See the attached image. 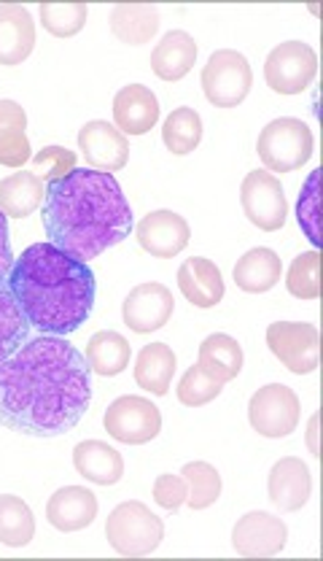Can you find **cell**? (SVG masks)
Masks as SVG:
<instances>
[{
    "label": "cell",
    "instance_id": "8fae6325",
    "mask_svg": "<svg viewBox=\"0 0 323 561\" xmlns=\"http://www.w3.org/2000/svg\"><path fill=\"white\" fill-rule=\"evenodd\" d=\"M240 206L245 219L264 232H275L289 219L284 186L267 171H251L240 186Z\"/></svg>",
    "mask_w": 323,
    "mask_h": 561
},
{
    "label": "cell",
    "instance_id": "8992f818",
    "mask_svg": "<svg viewBox=\"0 0 323 561\" xmlns=\"http://www.w3.org/2000/svg\"><path fill=\"white\" fill-rule=\"evenodd\" d=\"M254 87V70L245 55L234 49H219L203 68V92L216 108H234L249 98Z\"/></svg>",
    "mask_w": 323,
    "mask_h": 561
},
{
    "label": "cell",
    "instance_id": "9a60e30c",
    "mask_svg": "<svg viewBox=\"0 0 323 561\" xmlns=\"http://www.w3.org/2000/svg\"><path fill=\"white\" fill-rule=\"evenodd\" d=\"M135 236H138L140 249L149 251L151 256H157V260H173L175 254H181L189 245L192 230L184 216L162 208L143 216Z\"/></svg>",
    "mask_w": 323,
    "mask_h": 561
},
{
    "label": "cell",
    "instance_id": "ba28073f",
    "mask_svg": "<svg viewBox=\"0 0 323 561\" xmlns=\"http://www.w3.org/2000/svg\"><path fill=\"white\" fill-rule=\"evenodd\" d=\"M103 426L114 440L125 446H143L162 432V413L146 397L125 394L108 405L103 416Z\"/></svg>",
    "mask_w": 323,
    "mask_h": 561
},
{
    "label": "cell",
    "instance_id": "ab89813d",
    "mask_svg": "<svg viewBox=\"0 0 323 561\" xmlns=\"http://www.w3.org/2000/svg\"><path fill=\"white\" fill-rule=\"evenodd\" d=\"M11 267H14V251L9 238V216L0 210V289H9Z\"/></svg>",
    "mask_w": 323,
    "mask_h": 561
},
{
    "label": "cell",
    "instance_id": "8d00e7d4",
    "mask_svg": "<svg viewBox=\"0 0 323 561\" xmlns=\"http://www.w3.org/2000/svg\"><path fill=\"white\" fill-rule=\"evenodd\" d=\"M221 391H224V383L208 378L197 365H194L184 373V378H181L178 400H181V405H186V408H203V405H208V402H214Z\"/></svg>",
    "mask_w": 323,
    "mask_h": 561
},
{
    "label": "cell",
    "instance_id": "d4e9b609",
    "mask_svg": "<svg viewBox=\"0 0 323 561\" xmlns=\"http://www.w3.org/2000/svg\"><path fill=\"white\" fill-rule=\"evenodd\" d=\"M280 273H284V262L273 249H251L249 254L240 256L232 276L238 289L249 295H264L278 284Z\"/></svg>",
    "mask_w": 323,
    "mask_h": 561
},
{
    "label": "cell",
    "instance_id": "2e32d148",
    "mask_svg": "<svg viewBox=\"0 0 323 561\" xmlns=\"http://www.w3.org/2000/svg\"><path fill=\"white\" fill-rule=\"evenodd\" d=\"M310 491H313V476L302 459L286 456V459L275 461L267 478V494L278 511L293 513L304 507L310 500Z\"/></svg>",
    "mask_w": 323,
    "mask_h": 561
},
{
    "label": "cell",
    "instance_id": "ac0fdd59",
    "mask_svg": "<svg viewBox=\"0 0 323 561\" xmlns=\"http://www.w3.org/2000/svg\"><path fill=\"white\" fill-rule=\"evenodd\" d=\"M35 49V22L25 5H0V66H20Z\"/></svg>",
    "mask_w": 323,
    "mask_h": 561
},
{
    "label": "cell",
    "instance_id": "4fadbf2b",
    "mask_svg": "<svg viewBox=\"0 0 323 561\" xmlns=\"http://www.w3.org/2000/svg\"><path fill=\"white\" fill-rule=\"evenodd\" d=\"M173 291L164 284L149 280V284H138L129 291L127 300L122 302V316H125V324L129 330L146 335V332L162 330L170 321V316H173Z\"/></svg>",
    "mask_w": 323,
    "mask_h": 561
},
{
    "label": "cell",
    "instance_id": "30bf717a",
    "mask_svg": "<svg viewBox=\"0 0 323 561\" xmlns=\"http://www.w3.org/2000/svg\"><path fill=\"white\" fill-rule=\"evenodd\" d=\"M267 346L293 376H308L319 367V327L308 321H275L267 327Z\"/></svg>",
    "mask_w": 323,
    "mask_h": 561
},
{
    "label": "cell",
    "instance_id": "d6a6232c",
    "mask_svg": "<svg viewBox=\"0 0 323 561\" xmlns=\"http://www.w3.org/2000/svg\"><path fill=\"white\" fill-rule=\"evenodd\" d=\"M31 341V324L9 289H0V365Z\"/></svg>",
    "mask_w": 323,
    "mask_h": 561
},
{
    "label": "cell",
    "instance_id": "d590c367",
    "mask_svg": "<svg viewBox=\"0 0 323 561\" xmlns=\"http://www.w3.org/2000/svg\"><path fill=\"white\" fill-rule=\"evenodd\" d=\"M319 181H321V168H315L313 173H310V179L304 181L302 186V195H299V203H297V221L299 227H302V232L308 236V241L319 249L321 245V208H319Z\"/></svg>",
    "mask_w": 323,
    "mask_h": 561
},
{
    "label": "cell",
    "instance_id": "e575fe53",
    "mask_svg": "<svg viewBox=\"0 0 323 561\" xmlns=\"http://www.w3.org/2000/svg\"><path fill=\"white\" fill-rule=\"evenodd\" d=\"M319 267H321V254L319 249L304 251L297 260L291 262L289 276H286V286L297 300H319L321 284H319Z\"/></svg>",
    "mask_w": 323,
    "mask_h": 561
},
{
    "label": "cell",
    "instance_id": "f1b7e54d",
    "mask_svg": "<svg viewBox=\"0 0 323 561\" xmlns=\"http://www.w3.org/2000/svg\"><path fill=\"white\" fill-rule=\"evenodd\" d=\"M129 356H132V348H129L127 337L114 330H103L90 337L84 359L92 373H97V376L103 378H114L127 370Z\"/></svg>",
    "mask_w": 323,
    "mask_h": 561
},
{
    "label": "cell",
    "instance_id": "d6986e66",
    "mask_svg": "<svg viewBox=\"0 0 323 561\" xmlns=\"http://www.w3.org/2000/svg\"><path fill=\"white\" fill-rule=\"evenodd\" d=\"M46 518L60 531H81L97 518V496L84 486H65L49 496Z\"/></svg>",
    "mask_w": 323,
    "mask_h": 561
},
{
    "label": "cell",
    "instance_id": "f35d334b",
    "mask_svg": "<svg viewBox=\"0 0 323 561\" xmlns=\"http://www.w3.org/2000/svg\"><path fill=\"white\" fill-rule=\"evenodd\" d=\"M186 494H189V486L184 476H160L154 481V502L164 511H181V505H186Z\"/></svg>",
    "mask_w": 323,
    "mask_h": 561
},
{
    "label": "cell",
    "instance_id": "1f68e13d",
    "mask_svg": "<svg viewBox=\"0 0 323 561\" xmlns=\"http://www.w3.org/2000/svg\"><path fill=\"white\" fill-rule=\"evenodd\" d=\"M181 476H184L186 486H189L186 505L192 511H205V507H210L221 496V476L208 461H189V465H184Z\"/></svg>",
    "mask_w": 323,
    "mask_h": 561
},
{
    "label": "cell",
    "instance_id": "9c48e42d",
    "mask_svg": "<svg viewBox=\"0 0 323 561\" xmlns=\"http://www.w3.org/2000/svg\"><path fill=\"white\" fill-rule=\"evenodd\" d=\"M299 397L297 391L284 383H267L251 397L249 402V421L262 437L280 440L289 437L299 424Z\"/></svg>",
    "mask_w": 323,
    "mask_h": 561
},
{
    "label": "cell",
    "instance_id": "cb8c5ba5",
    "mask_svg": "<svg viewBox=\"0 0 323 561\" xmlns=\"http://www.w3.org/2000/svg\"><path fill=\"white\" fill-rule=\"evenodd\" d=\"M197 367L219 383L234 381L243 370V346L232 335H224V332L208 335L199 346Z\"/></svg>",
    "mask_w": 323,
    "mask_h": 561
},
{
    "label": "cell",
    "instance_id": "3957f363",
    "mask_svg": "<svg viewBox=\"0 0 323 561\" xmlns=\"http://www.w3.org/2000/svg\"><path fill=\"white\" fill-rule=\"evenodd\" d=\"M9 291L33 330L65 337L92 316L97 284L86 262L46 241L27 245L14 260Z\"/></svg>",
    "mask_w": 323,
    "mask_h": 561
},
{
    "label": "cell",
    "instance_id": "5b68a950",
    "mask_svg": "<svg viewBox=\"0 0 323 561\" xmlns=\"http://www.w3.org/2000/svg\"><path fill=\"white\" fill-rule=\"evenodd\" d=\"M313 130L302 119L280 116L258 133L256 151L267 171L291 173L313 157Z\"/></svg>",
    "mask_w": 323,
    "mask_h": 561
},
{
    "label": "cell",
    "instance_id": "60d3db41",
    "mask_svg": "<svg viewBox=\"0 0 323 561\" xmlns=\"http://www.w3.org/2000/svg\"><path fill=\"white\" fill-rule=\"evenodd\" d=\"M315 424H319V419L310 421V451H313V456H319V446H315Z\"/></svg>",
    "mask_w": 323,
    "mask_h": 561
},
{
    "label": "cell",
    "instance_id": "836d02e7",
    "mask_svg": "<svg viewBox=\"0 0 323 561\" xmlns=\"http://www.w3.org/2000/svg\"><path fill=\"white\" fill-rule=\"evenodd\" d=\"M90 5L86 3H41V22L57 38H73L84 31Z\"/></svg>",
    "mask_w": 323,
    "mask_h": 561
},
{
    "label": "cell",
    "instance_id": "44dd1931",
    "mask_svg": "<svg viewBox=\"0 0 323 561\" xmlns=\"http://www.w3.org/2000/svg\"><path fill=\"white\" fill-rule=\"evenodd\" d=\"M73 467L81 478L97 486H114L125 476V459L103 440H84L73 448Z\"/></svg>",
    "mask_w": 323,
    "mask_h": 561
},
{
    "label": "cell",
    "instance_id": "83f0119b",
    "mask_svg": "<svg viewBox=\"0 0 323 561\" xmlns=\"http://www.w3.org/2000/svg\"><path fill=\"white\" fill-rule=\"evenodd\" d=\"M46 184L38 173H11L0 181V210L11 219H25L44 206Z\"/></svg>",
    "mask_w": 323,
    "mask_h": 561
},
{
    "label": "cell",
    "instance_id": "f546056e",
    "mask_svg": "<svg viewBox=\"0 0 323 561\" xmlns=\"http://www.w3.org/2000/svg\"><path fill=\"white\" fill-rule=\"evenodd\" d=\"M35 535L33 511L22 496H0V542L9 548H25Z\"/></svg>",
    "mask_w": 323,
    "mask_h": 561
},
{
    "label": "cell",
    "instance_id": "ffe728a7",
    "mask_svg": "<svg viewBox=\"0 0 323 561\" xmlns=\"http://www.w3.org/2000/svg\"><path fill=\"white\" fill-rule=\"evenodd\" d=\"M178 289L194 308H216L224 300V276L216 262L192 256L178 267Z\"/></svg>",
    "mask_w": 323,
    "mask_h": 561
},
{
    "label": "cell",
    "instance_id": "277c9868",
    "mask_svg": "<svg viewBox=\"0 0 323 561\" xmlns=\"http://www.w3.org/2000/svg\"><path fill=\"white\" fill-rule=\"evenodd\" d=\"M105 537L119 557H151L164 537V524L149 505L129 500L116 505L105 522Z\"/></svg>",
    "mask_w": 323,
    "mask_h": 561
},
{
    "label": "cell",
    "instance_id": "484cf974",
    "mask_svg": "<svg viewBox=\"0 0 323 561\" xmlns=\"http://www.w3.org/2000/svg\"><path fill=\"white\" fill-rule=\"evenodd\" d=\"M175 365H178V359L168 343H149V346L140 348L138 359H135V381L154 397H164L173 383Z\"/></svg>",
    "mask_w": 323,
    "mask_h": 561
},
{
    "label": "cell",
    "instance_id": "6da1fadb",
    "mask_svg": "<svg viewBox=\"0 0 323 561\" xmlns=\"http://www.w3.org/2000/svg\"><path fill=\"white\" fill-rule=\"evenodd\" d=\"M90 365L65 337H31L0 365V424L31 437H57L92 402Z\"/></svg>",
    "mask_w": 323,
    "mask_h": 561
},
{
    "label": "cell",
    "instance_id": "7c38bea8",
    "mask_svg": "<svg viewBox=\"0 0 323 561\" xmlns=\"http://www.w3.org/2000/svg\"><path fill=\"white\" fill-rule=\"evenodd\" d=\"M286 540H289V526L284 524V518L264 511L245 513L232 529L234 551L249 559L278 557L286 548Z\"/></svg>",
    "mask_w": 323,
    "mask_h": 561
},
{
    "label": "cell",
    "instance_id": "74e56055",
    "mask_svg": "<svg viewBox=\"0 0 323 561\" xmlns=\"http://www.w3.org/2000/svg\"><path fill=\"white\" fill-rule=\"evenodd\" d=\"M31 162L38 171H44L41 175L44 184H55V181L76 171V151L65 149V146H44L41 151H35Z\"/></svg>",
    "mask_w": 323,
    "mask_h": 561
},
{
    "label": "cell",
    "instance_id": "4316f807",
    "mask_svg": "<svg viewBox=\"0 0 323 561\" xmlns=\"http://www.w3.org/2000/svg\"><path fill=\"white\" fill-rule=\"evenodd\" d=\"M160 31V11L149 3H119L111 11V33L122 44H149Z\"/></svg>",
    "mask_w": 323,
    "mask_h": 561
},
{
    "label": "cell",
    "instance_id": "4dcf8cb0",
    "mask_svg": "<svg viewBox=\"0 0 323 561\" xmlns=\"http://www.w3.org/2000/svg\"><path fill=\"white\" fill-rule=\"evenodd\" d=\"M162 140L168 146V151H173V154H192L199 146V140H203V116L189 108V105H181V108H175L164 119Z\"/></svg>",
    "mask_w": 323,
    "mask_h": 561
},
{
    "label": "cell",
    "instance_id": "603a6c76",
    "mask_svg": "<svg viewBox=\"0 0 323 561\" xmlns=\"http://www.w3.org/2000/svg\"><path fill=\"white\" fill-rule=\"evenodd\" d=\"M197 62V41L186 31H170L151 51V70L162 81H181Z\"/></svg>",
    "mask_w": 323,
    "mask_h": 561
},
{
    "label": "cell",
    "instance_id": "52a82bcc",
    "mask_svg": "<svg viewBox=\"0 0 323 561\" xmlns=\"http://www.w3.org/2000/svg\"><path fill=\"white\" fill-rule=\"evenodd\" d=\"M319 76V57L313 46L302 41H286L275 46L264 62V79L267 87L278 95H302Z\"/></svg>",
    "mask_w": 323,
    "mask_h": 561
},
{
    "label": "cell",
    "instance_id": "5bb4252c",
    "mask_svg": "<svg viewBox=\"0 0 323 561\" xmlns=\"http://www.w3.org/2000/svg\"><path fill=\"white\" fill-rule=\"evenodd\" d=\"M79 149L92 171L116 173L122 171L129 160L127 136L122 130H116V125H108V122L103 119L86 122V125L81 127Z\"/></svg>",
    "mask_w": 323,
    "mask_h": 561
},
{
    "label": "cell",
    "instance_id": "7a4b0ae2",
    "mask_svg": "<svg viewBox=\"0 0 323 561\" xmlns=\"http://www.w3.org/2000/svg\"><path fill=\"white\" fill-rule=\"evenodd\" d=\"M44 230L51 245L90 262L132 230V208L114 173L76 168L46 184Z\"/></svg>",
    "mask_w": 323,
    "mask_h": 561
},
{
    "label": "cell",
    "instance_id": "e0dca14e",
    "mask_svg": "<svg viewBox=\"0 0 323 561\" xmlns=\"http://www.w3.org/2000/svg\"><path fill=\"white\" fill-rule=\"evenodd\" d=\"M114 122L125 136H146L160 122V101L143 84L122 87L114 98Z\"/></svg>",
    "mask_w": 323,
    "mask_h": 561
},
{
    "label": "cell",
    "instance_id": "7402d4cb",
    "mask_svg": "<svg viewBox=\"0 0 323 561\" xmlns=\"http://www.w3.org/2000/svg\"><path fill=\"white\" fill-rule=\"evenodd\" d=\"M27 114L20 103L0 101V165L22 168L33 160Z\"/></svg>",
    "mask_w": 323,
    "mask_h": 561
}]
</instances>
